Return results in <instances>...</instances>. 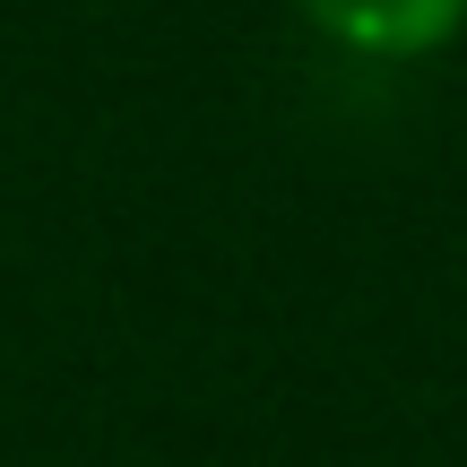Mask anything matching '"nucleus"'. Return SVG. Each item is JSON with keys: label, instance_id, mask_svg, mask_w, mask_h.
<instances>
[{"label": "nucleus", "instance_id": "obj_1", "mask_svg": "<svg viewBox=\"0 0 467 467\" xmlns=\"http://www.w3.org/2000/svg\"><path fill=\"white\" fill-rule=\"evenodd\" d=\"M295 17L320 35V44L355 52V61H433L467 35V0H295Z\"/></svg>", "mask_w": 467, "mask_h": 467}]
</instances>
